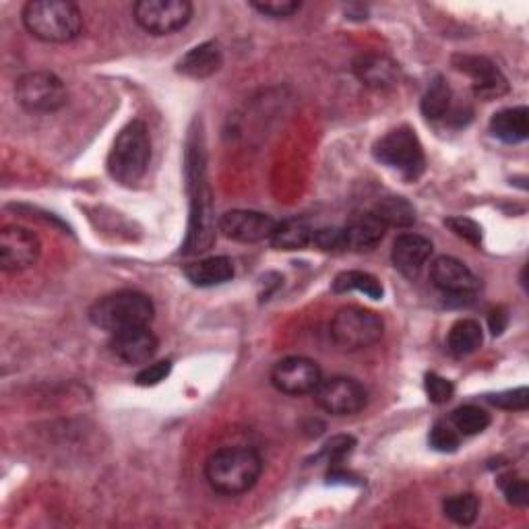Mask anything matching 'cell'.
<instances>
[{
	"mask_svg": "<svg viewBox=\"0 0 529 529\" xmlns=\"http://www.w3.org/2000/svg\"><path fill=\"white\" fill-rule=\"evenodd\" d=\"M205 164L207 162H205L203 143L201 139H193L189 151H186V178H189V193H191V220H189V234H186L182 246L184 255L205 253L215 242L213 201H211Z\"/></svg>",
	"mask_w": 529,
	"mask_h": 529,
	"instance_id": "6da1fadb",
	"label": "cell"
},
{
	"mask_svg": "<svg viewBox=\"0 0 529 529\" xmlns=\"http://www.w3.org/2000/svg\"><path fill=\"white\" fill-rule=\"evenodd\" d=\"M263 472V459L251 447L217 449L205 461V480L217 494L238 496L251 490Z\"/></svg>",
	"mask_w": 529,
	"mask_h": 529,
	"instance_id": "7a4b0ae2",
	"label": "cell"
},
{
	"mask_svg": "<svg viewBox=\"0 0 529 529\" xmlns=\"http://www.w3.org/2000/svg\"><path fill=\"white\" fill-rule=\"evenodd\" d=\"M23 25L46 44H67L83 29V13L69 0H31L23 7Z\"/></svg>",
	"mask_w": 529,
	"mask_h": 529,
	"instance_id": "3957f363",
	"label": "cell"
},
{
	"mask_svg": "<svg viewBox=\"0 0 529 529\" xmlns=\"http://www.w3.org/2000/svg\"><path fill=\"white\" fill-rule=\"evenodd\" d=\"M155 315L151 298L137 290H120L93 302L89 308V321L110 335L149 327Z\"/></svg>",
	"mask_w": 529,
	"mask_h": 529,
	"instance_id": "277c9868",
	"label": "cell"
},
{
	"mask_svg": "<svg viewBox=\"0 0 529 529\" xmlns=\"http://www.w3.org/2000/svg\"><path fill=\"white\" fill-rule=\"evenodd\" d=\"M149 160H151L149 131L145 127V122L133 120L118 133L110 149L108 172L116 182L131 186L145 176Z\"/></svg>",
	"mask_w": 529,
	"mask_h": 529,
	"instance_id": "5b68a950",
	"label": "cell"
},
{
	"mask_svg": "<svg viewBox=\"0 0 529 529\" xmlns=\"http://www.w3.org/2000/svg\"><path fill=\"white\" fill-rule=\"evenodd\" d=\"M383 319L362 306L339 308L331 321V337L344 352H360L375 346L383 337Z\"/></svg>",
	"mask_w": 529,
	"mask_h": 529,
	"instance_id": "8992f818",
	"label": "cell"
},
{
	"mask_svg": "<svg viewBox=\"0 0 529 529\" xmlns=\"http://www.w3.org/2000/svg\"><path fill=\"white\" fill-rule=\"evenodd\" d=\"M372 153L381 164L397 170L406 180H418L426 166L422 143L410 127L389 131L375 143Z\"/></svg>",
	"mask_w": 529,
	"mask_h": 529,
	"instance_id": "52a82bcc",
	"label": "cell"
},
{
	"mask_svg": "<svg viewBox=\"0 0 529 529\" xmlns=\"http://www.w3.org/2000/svg\"><path fill=\"white\" fill-rule=\"evenodd\" d=\"M15 98L31 114H52L67 104V87L54 73L34 71L19 77Z\"/></svg>",
	"mask_w": 529,
	"mask_h": 529,
	"instance_id": "ba28073f",
	"label": "cell"
},
{
	"mask_svg": "<svg viewBox=\"0 0 529 529\" xmlns=\"http://www.w3.org/2000/svg\"><path fill=\"white\" fill-rule=\"evenodd\" d=\"M133 17L147 34L170 36L189 25L193 19V5L189 0H139L133 7Z\"/></svg>",
	"mask_w": 529,
	"mask_h": 529,
	"instance_id": "9c48e42d",
	"label": "cell"
},
{
	"mask_svg": "<svg viewBox=\"0 0 529 529\" xmlns=\"http://www.w3.org/2000/svg\"><path fill=\"white\" fill-rule=\"evenodd\" d=\"M313 397L323 412L339 418L360 414L368 403L366 389L350 377L323 379Z\"/></svg>",
	"mask_w": 529,
	"mask_h": 529,
	"instance_id": "30bf717a",
	"label": "cell"
},
{
	"mask_svg": "<svg viewBox=\"0 0 529 529\" xmlns=\"http://www.w3.org/2000/svg\"><path fill=\"white\" fill-rule=\"evenodd\" d=\"M323 381L319 364L304 356H290L279 360L271 370V385L284 395L300 397L313 395Z\"/></svg>",
	"mask_w": 529,
	"mask_h": 529,
	"instance_id": "8fae6325",
	"label": "cell"
},
{
	"mask_svg": "<svg viewBox=\"0 0 529 529\" xmlns=\"http://www.w3.org/2000/svg\"><path fill=\"white\" fill-rule=\"evenodd\" d=\"M42 253L40 238L23 226H5L0 232V267L5 273H21L34 267Z\"/></svg>",
	"mask_w": 529,
	"mask_h": 529,
	"instance_id": "7c38bea8",
	"label": "cell"
},
{
	"mask_svg": "<svg viewBox=\"0 0 529 529\" xmlns=\"http://www.w3.org/2000/svg\"><path fill=\"white\" fill-rule=\"evenodd\" d=\"M275 224L277 222L267 213L234 209V211H226L220 220H217V230L230 240L242 244H255L269 240L275 230Z\"/></svg>",
	"mask_w": 529,
	"mask_h": 529,
	"instance_id": "4fadbf2b",
	"label": "cell"
},
{
	"mask_svg": "<svg viewBox=\"0 0 529 529\" xmlns=\"http://www.w3.org/2000/svg\"><path fill=\"white\" fill-rule=\"evenodd\" d=\"M453 65L457 71L465 73L474 83V93L480 100H496L507 93L509 85L503 73L494 67L484 56H455Z\"/></svg>",
	"mask_w": 529,
	"mask_h": 529,
	"instance_id": "5bb4252c",
	"label": "cell"
},
{
	"mask_svg": "<svg viewBox=\"0 0 529 529\" xmlns=\"http://www.w3.org/2000/svg\"><path fill=\"white\" fill-rule=\"evenodd\" d=\"M430 279L449 296H470L480 288V279L474 271L455 257L434 259L430 265Z\"/></svg>",
	"mask_w": 529,
	"mask_h": 529,
	"instance_id": "9a60e30c",
	"label": "cell"
},
{
	"mask_svg": "<svg viewBox=\"0 0 529 529\" xmlns=\"http://www.w3.org/2000/svg\"><path fill=\"white\" fill-rule=\"evenodd\" d=\"M160 348L158 337L153 335L149 327H139V329H129L112 335L110 339V350L112 354L124 362V364H147L155 352Z\"/></svg>",
	"mask_w": 529,
	"mask_h": 529,
	"instance_id": "2e32d148",
	"label": "cell"
},
{
	"mask_svg": "<svg viewBox=\"0 0 529 529\" xmlns=\"http://www.w3.org/2000/svg\"><path fill=\"white\" fill-rule=\"evenodd\" d=\"M432 257V242L420 234H401L393 242V267L410 279L418 277Z\"/></svg>",
	"mask_w": 529,
	"mask_h": 529,
	"instance_id": "e0dca14e",
	"label": "cell"
},
{
	"mask_svg": "<svg viewBox=\"0 0 529 529\" xmlns=\"http://www.w3.org/2000/svg\"><path fill=\"white\" fill-rule=\"evenodd\" d=\"M354 75L370 89H387L397 83L399 65L383 54H362L354 62Z\"/></svg>",
	"mask_w": 529,
	"mask_h": 529,
	"instance_id": "ac0fdd59",
	"label": "cell"
},
{
	"mask_svg": "<svg viewBox=\"0 0 529 529\" xmlns=\"http://www.w3.org/2000/svg\"><path fill=\"white\" fill-rule=\"evenodd\" d=\"M224 54L217 42H205L178 60V73L191 79H207L222 69Z\"/></svg>",
	"mask_w": 529,
	"mask_h": 529,
	"instance_id": "d6986e66",
	"label": "cell"
},
{
	"mask_svg": "<svg viewBox=\"0 0 529 529\" xmlns=\"http://www.w3.org/2000/svg\"><path fill=\"white\" fill-rule=\"evenodd\" d=\"M346 238H348V251H375L383 242L387 226L379 220L375 213H358L348 222Z\"/></svg>",
	"mask_w": 529,
	"mask_h": 529,
	"instance_id": "ffe728a7",
	"label": "cell"
},
{
	"mask_svg": "<svg viewBox=\"0 0 529 529\" xmlns=\"http://www.w3.org/2000/svg\"><path fill=\"white\" fill-rule=\"evenodd\" d=\"M234 263L230 257H209L184 267V275L197 288H213L232 282Z\"/></svg>",
	"mask_w": 529,
	"mask_h": 529,
	"instance_id": "44dd1931",
	"label": "cell"
},
{
	"mask_svg": "<svg viewBox=\"0 0 529 529\" xmlns=\"http://www.w3.org/2000/svg\"><path fill=\"white\" fill-rule=\"evenodd\" d=\"M490 133L503 143H523L529 135V110L525 106L507 108L490 118Z\"/></svg>",
	"mask_w": 529,
	"mask_h": 529,
	"instance_id": "7402d4cb",
	"label": "cell"
},
{
	"mask_svg": "<svg viewBox=\"0 0 529 529\" xmlns=\"http://www.w3.org/2000/svg\"><path fill=\"white\" fill-rule=\"evenodd\" d=\"M484 331L478 321L461 319L457 321L447 335V350L453 358H468L482 348Z\"/></svg>",
	"mask_w": 529,
	"mask_h": 529,
	"instance_id": "603a6c76",
	"label": "cell"
},
{
	"mask_svg": "<svg viewBox=\"0 0 529 529\" xmlns=\"http://www.w3.org/2000/svg\"><path fill=\"white\" fill-rule=\"evenodd\" d=\"M269 240L277 251H300L313 242V228L302 217H288V220L275 224Z\"/></svg>",
	"mask_w": 529,
	"mask_h": 529,
	"instance_id": "cb8c5ba5",
	"label": "cell"
},
{
	"mask_svg": "<svg viewBox=\"0 0 529 529\" xmlns=\"http://www.w3.org/2000/svg\"><path fill=\"white\" fill-rule=\"evenodd\" d=\"M333 292L335 294H348V292H360L368 296L370 300H381L385 290L379 279L366 273V271H344L335 277L333 282Z\"/></svg>",
	"mask_w": 529,
	"mask_h": 529,
	"instance_id": "d4e9b609",
	"label": "cell"
},
{
	"mask_svg": "<svg viewBox=\"0 0 529 529\" xmlns=\"http://www.w3.org/2000/svg\"><path fill=\"white\" fill-rule=\"evenodd\" d=\"M387 228H410L416 224V209L403 197H385L372 209Z\"/></svg>",
	"mask_w": 529,
	"mask_h": 529,
	"instance_id": "484cf974",
	"label": "cell"
},
{
	"mask_svg": "<svg viewBox=\"0 0 529 529\" xmlns=\"http://www.w3.org/2000/svg\"><path fill=\"white\" fill-rule=\"evenodd\" d=\"M451 100H453V91H451L449 83L445 81V77H437L428 85V89L424 93L422 104H420L422 114L428 120H441V118L449 116Z\"/></svg>",
	"mask_w": 529,
	"mask_h": 529,
	"instance_id": "4316f807",
	"label": "cell"
},
{
	"mask_svg": "<svg viewBox=\"0 0 529 529\" xmlns=\"http://www.w3.org/2000/svg\"><path fill=\"white\" fill-rule=\"evenodd\" d=\"M445 515L457 525H472L480 513V501L476 494H455L443 503Z\"/></svg>",
	"mask_w": 529,
	"mask_h": 529,
	"instance_id": "83f0119b",
	"label": "cell"
},
{
	"mask_svg": "<svg viewBox=\"0 0 529 529\" xmlns=\"http://www.w3.org/2000/svg\"><path fill=\"white\" fill-rule=\"evenodd\" d=\"M453 428L463 437H474L490 426V414L480 406H461L451 416Z\"/></svg>",
	"mask_w": 529,
	"mask_h": 529,
	"instance_id": "f1b7e54d",
	"label": "cell"
},
{
	"mask_svg": "<svg viewBox=\"0 0 529 529\" xmlns=\"http://www.w3.org/2000/svg\"><path fill=\"white\" fill-rule=\"evenodd\" d=\"M323 253H344L348 251V238L344 228H321L313 232V242Z\"/></svg>",
	"mask_w": 529,
	"mask_h": 529,
	"instance_id": "f546056e",
	"label": "cell"
},
{
	"mask_svg": "<svg viewBox=\"0 0 529 529\" xmlns=\"http://www.w3.org/2000/svg\"><path fill=\"white\" fill-rule=\"evenodd\" d=\"M499 486L505 494V499L509 505L513 507H527L529 505V486H527V480L519 478L517 474H507V476H501L499 480Z\"/></svg>",
	"mask_w": 529,
	"mask_h": 529,
	"instance_id": "4dcf8cb0",
	"label": "cell"
},
{
	"mask_svg": "<svg viewBox=\"0 0 529 529\" xmlns=\"http://www.w3.org/2000/svg\"><path fill=\"white\" fill-rule=\"evenodd\" d=\"M428 443L434 451H441V453H455L459 449V432L445 424V422H437L430 430V437Z\"/></svg>",
	"mask_w": 529,
	"mask_h": 529,
	"instance_id": "1f68e13d",
	"label": "cell"
},
{
	"mask_svg": "<svg viewBox=\"0 0 529 529\" xmlns=\"http://www.w3.org/2000/svg\"><path fill=\"white\" fill-rule=\"evenodd\" d=\"M486 399H488V403H492V406L501 408V410L525 412L529 406V391H527V387H519V389H509L503 393L488 395Z\"/></svg>",
	"mask_w": 529,
	"mask_h": 529,
	"instance_id": "d6a6232c",
	"label": "cell"
},
{
	"mask_svg": "<svg viewBox=\"0 0 529 529\" xmlns=\"http://www.w3.org/2000/svg\"><path fill=\"white\" fill-rule=\"evenodd\" d=\"M445 226L461 240L470 242L472 246H480L482 244V226L474 220H470V217H463V215H453V217H447L445 220Z\"/></svg>",
	"mask_w": 529,
	"mask_h": 529,
	"instance_id": "836d02e7",
	"label": "cell"
},
{
	"mask_svg": "<svg viewBox=\"0 0 529 529\" xmlns=\"http://www.w3.org/2000/svg\"><path fill=\"white\" fill-rule=\"evenodd\" d=\"M251 7L271 19H286L298 13L302 5L296 0H253Z\"/></svg>",
	"mask_w": 529,
	"mask_h": 529,
	"instance_id": "e575fe53",
	"label": "cell"
},
{
	"mask_svg": "<svg viewBox=\"0 0 529 529\" xmlns=\"http://www.w3.org/2000/svg\"><path fill=\"white\" fill-rule=\"evenodd\" d=\"M424 389H426V395L432 403H437V406H443V403L451 401L453 393H455V387L449 379L437 375V372H428L426 379H424Z\"/></svg>",
	"mask_w": 529,
	"mask_h": 529,
	"instance_id": "d590c367",
	"label": "cell"
},
{
	"mask_svg": "<svg viewBox=\"0 0 529 529\" xmlns=\"http://www.w3.org/2000/svg\"><path fill=\"white\" fill-rule=\"evenodd\" d=\"M172 370V362L170 360H160V362H153L149 366H145L139 375H137V385L141 387H153V385H160L162 381L168 379Z\"/></svg>",
	"mask_w": 529,
	"mask_h": 529,
	"instance_id": "8d00e7d4",
	"label": "cell"
},
{
	"mask_svg": "<svg viewBox=\"0 0 529 529\" xmlns=\"http://www.w3.org/2000/svg\"><path fill=\"white\" fill-rule=\"evenodd\" d=\"M352 449H354V439H350V437H337V439H333L331 443L325 445L323 455L329 459V463H335L339 459H344Z\"/></svg>",
	"mask_w": 529,
	"mask_h": 529,
	"instance_id": "74e56055",
	"label": "cell"
},
{
	"mask_svg": "<svg viewBox=\"0 0 529 529\" xmlns=\"http://www.w3.org/2000/svg\"><path fill=\"white\" fill-rule=\"evenodd\" d=\"M505 327H507V315L505 313H501V310H499V313L490 315V329H492L494 335H501Z\"/></svg>",
	"mask_w": 529,
	"mask_h": 529,
	"instance_id": "f35d334b",
	"label": "cell"
}]
</instances>
